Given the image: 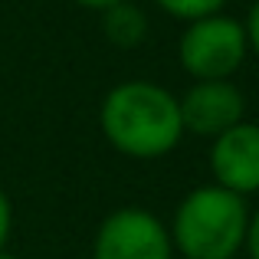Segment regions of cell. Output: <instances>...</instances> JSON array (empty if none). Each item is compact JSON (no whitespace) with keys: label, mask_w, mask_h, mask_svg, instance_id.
Here are the masks:
<instances>
[{"label":"cell","mask_w":259,"mask_h":259,"mask_svg":"<svg viewBox=\"0 0 259 259\" xmlns=\"http://www.w3.org/2000/svg\"><path fill=\"white\" fill-rule=\"evenodd\" d=\"M99 128L108 145L132 161L167 158L184 141L181 102L167 85L151 79H125L102 99Z\"/></svg>","instance_id":"obj_1"},{"label":"cell","mask_w":259,"mask_h":259,"mask_svg":"<svg viewBox=\"0 0 259 259\" xmlns=\"http://www.w3.org/2000/svg\"><path fill=\"white\" fill-rule=\"evenodd\" d=\"M246 197L230 194L217 184H200L177 200L167 233L174 256L181 259H236L249 227Z\"/></svg>","instance_id":"obj_2"},{"label":"cell","mask_w":259,"mask_h":259,"mask_svg":"<svg viewBox=\"0 0 259 259\" xmlns=\"http://www.w3.org/2000/svg\"><path fill=\"white\" fill-rule=\"evenodd\" d=\"M246 59V26L240 17H230V13H213L207 20L187 23L177 39V63L194 82L233 79Z\"/></svg>","instance_id":"obj_3"},{"label":"cell","mask_w":259,"mask_h":259,"mask_svg":"<svg viewBox=\"0 0 259 259\" xmlns=\"http://www.w3.org/2000/svg\"><path fill=\"white\" fill-rule=\"evenodd\" d=\"M92 259H177L167 223L148 207H118L95 227Z\"/></svg>","instance_id":"obj_4"},{"label":"cell","mask_w":259,"mask_h":259,"mask_svg":"<svg viewBox=\"0 0 259 259\" xmlns=\"http://www.w3.org/2000/svg\"><path fill=\"white\" fill-rule=\"evenodd\" d=\"M177 102H181L184 135H194V138L213 141L233 125L246 121V95L233 79L190 82L187 92L177 95Z\"/></svg>","instance_id":"obj_5"},{"label":"cell","mask_w":259,"mask_h":259,"mask_svg":"<svg viewBox=\"0 0 259 259\" xmlns=\"http://www.w3.org/2000/svg\"><path fill=\"white\" fill-rule=\"evenodd\" d=\"M210 177L217 187L240 197L259 194V121H240L210 141Z\"/></svg>","instance_id":"obj_6"},{"label":"cell","mask_w":259,"mask_h":259,"mask_svg":"<svg viewBox=\"0 0 259 259\" xmlns=\"http://www.w3.org/2000/svg\"><path fill=\"white\" fill-rule=\"evenodd\" d=\"M99 17H102V33L115 50H138L148 39V30H151L148 13L135 0H121V4L102 10Z\"/></svg>","instance_id":"obj_7"},{"label":"cell","mask_w":259,"mask_h":259,"mask_svg":"<svg viewBox=\"0 0 259 259\" xmlns=\"http://www.w3.org/2000/svg\"><path fill=\"white\" fill-rule=\"evenodd\" d=\"M161 13H167L177 23H197V20H207L213 13H223L227 0H154Z\"/></svg>","instance_id":"obj_8"},{"label":"cell","mask_w":259,"mask_h":259,"mask_svg":"<svg viewBox=\"0 0 259 259\" xmlns=\"http://www.w3.org/2000/svg\"><path fill=\"white\" fill-rule=\"evenodd\" d=\"M10 236H13V200L4 190V184H0V253L7 249Z\"/></svg>","instance_id":"obj_9"},{"label":"cell","mask_w":259,"mask_h":259,"mask_svg":"<svg viewBox=\"0 0 259 259\" xmlns=\"http://www.w3.org/2000/svg\"><path fill=\"white\" fill-rule=\"evenodd\" d=\"M243 26H246V43H249V56L259 59V0L246 10L243 17Z\"/></svg>","instance_id":"obj_10"},{"label":"cell","mask_w":259,"mask_h":259,"mask_svg":"<svg viewBox=\"0 0 259 259\" xmlns=\"http://www.w3.org/2000/svg\"><path fill=\"white\" fill-rule=\"evenodd\" d=\"M246 259H259V210L249 213V227H246V243H243Z\"/></svg>","instance_id":"obj_11"},{"label":"cell","mask_w":259,"mask_h":259,"mask_svg":"<svg viewBox=\"0 0 259 259\" xmlns=\"http://www.w3.org/2000/svg\"><path fill=\"white\" fill-rule=\"evenodd\" d=\"M79 7H85V10H95V13H102V10H108V7H115V4H121V0H76Z\"/></svg>","instance_id":"obj_12"},{"label":"cell","mask_w":259,"mask_h":259,"mask_svg":"<svg viewBox=\"0 0 259 259\" xmlns=\"http://www.w3.org/2000/svg\"><path fill=\"white\" fill-rule=\"evenodd\" d=\"M0 259H20V256H13L10 249H4V253H0Z\"/></svg>","instance_id":"obj_13"}]
</instances>
